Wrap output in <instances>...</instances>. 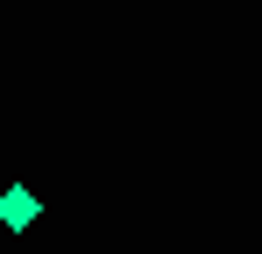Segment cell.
Returning a JSON list of instances; mask_svg holds the SVG:
<instances>
[{"mask_svg":"<svg viewBox=\"0 0 262 254\" xmlns=\"http://www.w3.org/2000/svg\"><path fill=\"white\" fill-rule=\"evenodd\" d=\"M36 219H43V198H36L29 184H7V191H0V226H7V233H29Z\"/></svg>","mask_w":262,"mask_h":254,"instance_id":"6da1fadb","label":"cell"}]
</instances>
